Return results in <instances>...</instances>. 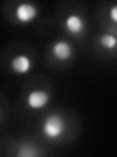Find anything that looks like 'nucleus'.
I'll use <instances>...</instances> for the list:
<instances>
[{
    "instance_id": "423d86ee",
    "label": "nucleus",
    "mask_w": 117,
    "mask_h": 157,
    "mask_svg": "<svg viewBox=\"0 0 117 157\" xmlns=\"http://www.w3.org/2000/svg\"><path fill=\"white\" fill-rule=\"evenodd\" d=\"M65 27L69 33L73 36H77V34L83 33L85 29V23L83 18L79 15L70 14L65 20Z\"/></svg>"
},
{
    "instance_id": "0eeeda50",
    "label": "nucleus",
    "mask_w": 117,
    "mask_h": 157,
    "mask_svg": "<svg viewBox=\"0 0 117 157\" xmlns=\"http://www.w3.org/2000/svg\"><path fill=\"white\" fill-rule=\"evenodd\" d=\"M100 44L105 49H114L117 46V37L111 33H104L100 37Z\"/></svg>"
},
{
    "instance_id": "1a4fd4ad",
    "label": "nucleus",
    "mask_w": 117,
    "mask_h": 157,
    "mask_svg": "<svg viewBox=\"0 0 117 157\" xmlns=\"http://www.w3.org/2000/svg\"><path fill=\"white\" fill-rule=\"evenodd\" d=\"M109 18L112 22L117 24V4L113 5V6L109 9Z\"/></svg>"
},
{
    "instance_id": "6e6552de",
    "label": "nucleus",
    "mask_w": 117,
    "mask_h": 157,
    "mask_svg": "<svg viewBox=\"0 0 117 157\" xmlns=\"http://www.w3.org/2000/svg\"><path fill=\"white\" fill-rule=\"evenodd\" d=\"M17 155H19V156H21V155H23V156H34V155H36V152H35V149H34L33 146L23 144V145H22L21 148H20V152Z\"/></svg>"
},
{
    "instance_id": "7ed1b4c3",
    "label": "nucleus",
    "mask_w": 117,
    "mask_h": 157,
    "mask_svg": "<svg viewBox=\"0 0 117 157\" xmlns=\"http://www.w3.org/2000/svg\"><path fill=\"white\" fill-rule=\"evenodd\" d=\"M50 101V94L42 90L30 91L27 96V105L30 109H41L45 107Z\"/></svg>"
},
{
    "instance_id": "f257e3e1",
    "label": "nucleus",
    "mask_w": 117,
    "mask_h": 157,
    "mask_svg": "<svg viewBox=\"0 0 117 157\" xmlns=\"http://www.w3.org/2000/svg\"><path fill=\"white\" fill-rule=\"evenodd\" d=\"M66 129V124L65 119L57 114L52 113L48 115L43 121L42 132L49 140H57L65 134Z\"/></svg>"
},
{
    "instance_id": "39448f33",
    "label": "nucleus",
    "mask_w": 117,
    "mask_h": 157,
    "mask_svg": "<svg viewBox=\"0 0 117 157\" xmlns=\"http://www.w3.org/2000/svg\"><path fill=\"white\" fill-rule=\"evenodd\" d=\"M11 69L14 73L18 74V75H26L27 74L32 67L31 59L29 58L26 54H20V55L15 56L11 64Z\"/></svg>"
},
{
    "instance_id": "f03ea898",
    "label": "nucleus",
    "mask_w": 117,
    "mask_h": 157,
    "mask_svg": "<svg viewBox=\"0 0 117 157\" xmlns=\"http://www.w3.org/2000/svg\"><path fill=\"white\" fill-rule=\"evenodd\" d=\"M38 15V9L34 4L29 2H23L19 4L15 10V16L18 22L22 24H28L32 22Z\"/></svg>"
},
{
    "instance_id": "20e7f679",
    "label": "nucleus",
    "mask_w": 117,
    "mask_h": 157,
    "mask_svg": "<svg viewBox=\"0 0 117 157\" xmlns=\"http://www.w3.org/2000/svg\"><path fill=\"white\" fill-rule=\"evenodd\" d=\"M52 54L57 60H68L73 54V46L66 40H58L53 44Z\"/></svg>"
}]
</instances>
